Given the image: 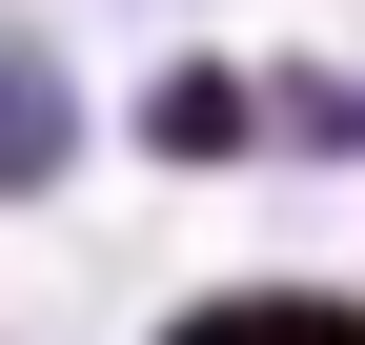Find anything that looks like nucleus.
Segmentation results:
<instances>
[{
	"label": "nucleus",
	"mask_w": 365,
	"mask_h": 345,
	"mask_svg": "<svg viewBox=\"0 0 365 345\" xmlns=\"http://www.w3.org/2000/svg\"><path fill=\"white\" fill-rule=\"evenodd\" d=\"M182 345H345V305H203Z\"/></svg>",
	"instance_id": "obj_1"
}]
</instances>
